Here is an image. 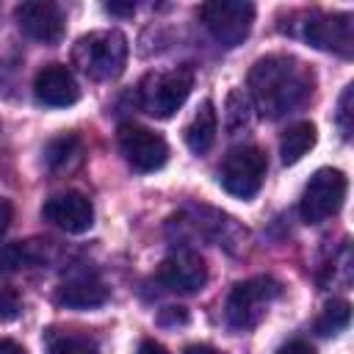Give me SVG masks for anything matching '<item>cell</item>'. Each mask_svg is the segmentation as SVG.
<instances>
[{"label":"cell","mask_w":354,"mask_h":354,"mask_svg":"<svg viewBox=\"0 0 354 354\" xmlns=\"http://www.w3.org/2000/svg\"><path fill=\"white\" fill-rule=\"evenodd\" d=\"M116 138H119V149L133 171H141V174L158 171L169 158V144L163 141V136H158L155 130H149L144 124L122 122L116 130Z\"/></svg>","instance_id":"cell-8"},{"label":"cell","mask_w":354,"mask_h":354,"mask_svg":"<svg viewBox=\"0 0 354 354\" xmlns=\"http://www.w3.org/2000/svg\"><path fill=\"white\" fill-rule=\"evenodd\" d=\"M315 124L313 122H296L290 124L285 133H282V141H279V155H282V163L285 166H293L299 163L313 147H315Z\"/></svg>","instance_id":"cell-17"},{"label":"cell","mask_w":354,"mask_h":354,"mask_svg":"<svg viewBox=\"0 0 354 354\" xmlns=\"http://www.w3.org/2000/svg\"><path fill=\"white\" fill-rule=\"evenodd\" d=\"M138 354H169L160 343H155V340H144L141 346H138Z\"/></svg>","instance_id":"cell-26"},{"label":"cell","mask_w":354,"mask_h":354,"mask_svg":"<svg viewBox=\"0 0 354 354\" xmlns=\"http://www.w3.org/2000/svg\"><path fill=\"white\" fill-rule=\"evenodd\" d=\"M44 348L47 354H100L94 337L83 332H69V329H47Z\"/></svg>","instance_id":"cell-18"},{"label":"cell","mask_w":354,"mask_h":354,"mask_svg":"<svg viewBox=\"0 0 354 354\" xmlns=\"http://www.w3.org/2000/svg\"><path fill=\"white\" fill-rule=\"evenodd\" d=\"M17 17V25L19 30L33 39V41H41V44H55L61 41L64 30H66V19H64V11L50 3V0H30V3H22L17 6L14 11Z\"/></svg>","instance_id":"cell-11"},{"label":"cell","mask_w":354,"mask_h":354,"mask_svg":"<svg viewBox=\"0 0 354 354\" xmlns=\"http://www.w3.org/2000/svg\"><path fill=\"white\" fill-rule=\"evenodd\" d=\"M33 94L47 108H66L80 100V86L66 64H47L33 77Z\"/></svg>","instance_id":"cell-13"},{"label":"cell","mask_w":354,"mask_h":354,"mask_svg":"<svg viewBox=\"0 0 354 354\" xmlns=\"http://www.w3.org/2000/svg\"><path fill=\"white\" fill-rule=\"evenodd\" d=\"M41 216H44V221L55 224L58 230L80 235V232H88L94 224V205L80 191H64L44 202Z\"/></svg>","instance_id":"cell-12"},{"label":"cell","mask_w":354,"mask_h":354,"mask_svg":"<svg viewBox=\"0 0 354 354\" xmlns=\"http://www.w3.org/2000/svg\"><path fill=\"white\" fill-rule=\"evenodd\" d=\"M75 66L91 80H113L127 64V39L119 30H91L72 50Z\"/></svg>","instance_id":"cell-2"},{"label":"cell","mask_w":354,"mask_h":354,"mask_svg":"<svg viewBox=\"0 0 354 354\" xmlns=\"http://www.w3.org/2000/svg\"><path fill=\"white\" fill-rule=\"evenodd\" d=\"M0 354H25V348H22L17 340L3 337V340H0Z\"/></svg>","instance_id":"cell-27"},{"label":"cell","mask_w":354,"mask_h":354,"mask_svg":"<svg viewBox=\"0 0 354 354\" xmlns=\"http://www.w3.org/2000/svg\"><path fill=\"white\" fill-rule=\"evenodd\" d=\"M266 169H268L266 152L254 144H243V147H235L224 158L218 183L227 194H232L238 199H252L266 180Z\"/></svg>","instance_id":"cell-5"},{"label":"cell","mask_w":354,"mask_h":354,"mask_svg":"<svg viewBox=\"0 0 354 354\" xmlns=\"http://www.w3.org/2000/svg\"><path fill=\"white\" fill-rule=\"evenodd\" d=\"M108 299H111L108 285L91 271L72 274L69 279L61 282V288L55 293V301L69 310H94V307H102Z\"/></svg>","instance_id":"cell-14"},{"label":"cell","mask_w":354,"mask_h":354,"mask_svg":"<svg viewBox=\"0 0 354 354\" xmlns=\"http://www.w3.org/2000/svg\"><path fill=\"white\" fill-rule=\"evenodd\" d=\"M282 293L279 282L271 279V277H252V279H243L238 282L230 296H227V304H224V315H227V324L238 332H249L254 329L266 310L271 307V301Z\"/></svg>","instance_id":"cell-4"},{"label":"cell","mask_w":354,"mask_h":354,"mask_svg":"<svg viewBox=\"0 0 354 354\" xmlns=\"http://www.w3.org/2000/svg\"><path fill=\"white\" fill-rule=\"evenodd\" d=\"M47 254V243L44 241H17V243H6L0 246V274H14L19 268H30L39 266Z\"/></svg>","instance_id":"cell-16"},{"label":"cell","mask_w":354,"mask_h":354,"mask_svg":"<svg viewBox=\"0 0 354 354\" xmlns=\"http://www.w3.org/2000/svg\"><path fill=\"white\" fill-rule=\"evenodd\" d=\"M77 155H80V141H77V136H72V133L58 136V138H53V141L44 147V163H47L50 169H64V166H69Z\"/></svg>","instance_id":"cell-20"},{"label":"cell","mask_w":354,"mask_h":354,"mask_svg":"<svg viewBox=\"0 0 354 354\" xmlns=\"http://www.w3.org/2000/svg\"><path fill=\"white\" fill-rule=\"evenodd\" d=\"M155 279L171 293H199L207 282V263L194 249H177L158 266Z\"/></svg>","instance_id":"cell-9"},{"label":"cell","mask_w":354,"mask_h":354,"mask_svg":"<svg viewBox=\"0 0 354 354\" xmlns=\"http://www.w3.org/2000/svg\"><path fill=\"white\" fill-rule=\"evenodd\" d=\"M351 321V304L346 299H332L324 313L318 315L315 321V332L324 335V337H332V335H340Z\"/></svg>","instance_id":"cell-19"},{"label":"cell","mask_w":354,"mask_h":354,"mask_svg":"<svg viewBox=\"0 0 354 354\" xmlns=\"http://www.w3.org/2000/svg\"><path fill=\"white\" fill-rule=\"evenodd\" d=\"M19 313H22V299H19V293L11 290V288H0V324L14 321Z\"/></svg>","instance_id":"cell-22"},{"label":"cell","mask_w":354,"mask_h":354,"mask_svg":"<svg viewBox=\"0 0 354 354\" xmlns=\"http://www.w3.org/2000/svg\"><path fill=\"white\" fill-rule=\"evenodd\" d=\"M183 354H221V351H216V348L207 346V343H194V346H188Z\"/></svg>","instance_id":"cell-28"},{"label":"cell","mask_w":354,"mask_h":354,"mask_svg":"<svg viewBox=\"0 0 354 354\" xmlns=\"http://www.w3.org/2000/svg\"><path fill=\"white\" fill-rule=\"evenodd\" d=\"M105 11H111V14H133L136 6L133 3H127V6H122V3H105Z\"/></svg>","instance_id":"cell-29"},{"label":"cell","mask_w":354,"mask_h":354,"mask_svg":"<svg viewBox=\"0 0 354 354\" xmlns=\"http://www.w3.org/2000/svg\"><path fill=\"white\" fill-rule=\"evenodd\" d=\"M351 102H354V88L346 86L343 94H340V102H337V113H335V122H337V130L343 138H351Z\"/></svg>","instance_id":"cell-21"},{"label":"cell","mask_w":354,"mask_h":354,"mask_svg":"<svg viewBox=\"0 0 354 354\" xmlns=\"http://www.w3.org/2000/svg\"><path fill=\"white\" fill-rule=\"evenodd\" d=\"M346 191H348V180L340 169H329V166L318 169L301 191V202H299L301 218L307 224L326 221L329 216H335L343 207Z\"/></svg>","instance_id":"cell-6"},{"label":"cell","mask_w":354,"mask_h":354,"mask_svg":"<svg viewBox=\"0 0 354 354\" xmlns=\"http://www.w3.org/2000/svg\"><path fill=\"white\" fill-rule=\"evenodd\" d=\"M277 354H315V348L307 340H288L285 346H279Z\"/></svg>","instance_id":"cell-24"},{"label":"cell","mask_w":354,"mask_h":354,"mask_svg":"<svg viewBox=\"0 0 354 354\" xmlns=\"http://www.w3.org/2000/svg\"><path fill=\"white\" fill-rule=\"evenodd\" d=\"M199 19L221 47H238L254 22V6L243 0H213L199 6Z\"/></svg>","instance_id":"cell-7"},{"label":"cell","mask_w":354,"mask_h":354,"mask_svg":"<svg viewBox=\"0 0 354 354\" xmlns=\"http://www.w3.org/2000/svg\"><path fill=\"white\" fill-rule=\"evenodd\" d=\"M216 133H218V116H216L213 102H210V100H205V102L196 108L194 119L185 124L183 138H185V144H188V149H191V152L205 155V152L213 147Z\"/></svg>","instance_id":"cell-15"},{"label":"cell","mask_w":354,"mask_h":354,"mask_svg":"<svg viewBox=\"0 0 354 354\" xmlns=\"http://www.w3.org/2000/svg\"><path fill=\"white\" fill-rule=\"evenodd\" d=\"M191 88H194L191 66H174V69H166V72H149L138 86V105L155 119H169L183 108V102L188 100Z\"/></svg>","instance_id":"cell-3"},{"label":"cell","mask_w":354,"mask_h":354,"mask_svg":"<svg viewBox=\"0 0 354 354\" xmlns=\"http://www.w3.org/2000/svg\"><path fill=\"white\" fill-rule=\"evenodd\" d=\"M313 69L293 55H266L254 61L249 72V91L257 111L268 119H279L299 105H304L313 94Z\"/></svg>","instance_id":"cell-1"},{"label":"cell","mask_w":354,"mask_h":354,"mask_svg":"<svg viewBox=\"0 0 354 354\" xmlns=\"http://www.w3.org/2000/svg\"><path fill=\"white\" fill-rule=\"evenodd\" d=\"M158 321L163 326H177V324H185L188 321V313L183 307H163L160 315H158Z\"/></svg>","instance_id":"cell-23"},{"label":"cell","mask_w":354,"mask_h":354,"mask_svg":"<svg viewBox=\"0 0 354 354\" xmlns=\"http://www.w3.org/2000/svg\"><path fill=\"white\" fill-rule=\"evenodd\" d=\"M11 218H14V205L8 199L0 196V238L6 235V230L11 227Z\"/></svg>","instance_id":"cell-25"},{"label":"cell","mask_w":354,"mask_h":354,"mask_svg":"<svg viewBox=\"0 0 354 354\" xmlns=\"http://www.w3.org/2000/svg\"><path fill=\"white\" fill-rule=\"evenodd\" d=\"M301 36L326 53L348 58L354 53V22L351 14H310Z\"/></svg>","instance_id":"cell-10"}]
</instances>
